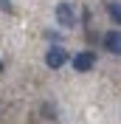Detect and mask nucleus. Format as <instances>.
I'll use <instances>...</instances> for the list:
<instances>
[{"mask_svg": "<svg viewBox=\"0 0 121 124\" xmlns=\"http://www.w3.org/2000/svg\"><path fill=\"white\" fill-rule=\"evenodd\" d=\"M0 73H3V62H0Z\"/></svg>", "mask_w": 121, "mask_h": 124, "instance_id": "nucleus-6", "label": "nucleus"}, {"mask_svg": "<svg viewBox=\"0 0 121 124\" xmlns=\"http://www.w3.org/2000/svg\"><path fill=\"white\" fill-rule=\"evenodd\" d=\"M56 20H59L62 28H70V25H76V11L70 3H59L56 6Z\"/></svg>", "mask_w": 121, "mask_h": 124, "instance_id": "nucleus-3", "label": "nucleus"}, {"mask_svg": "<svg viewBox=\"0 0 121 124\" xmlns=\"http://www.w3.org/2000/svg\"><path fill=\"white\" fill-rule=\"evenodd\" d=\"M107 14L115 25H121V3H107Z\"/></svg>", "mask_w": 121, "mask_h": 124, "instance_id": "nucleus-5", "label": "nucleus"}, {"mask_svg": "<svg viewBox=\"0 0 121 124\" xmlns=\"http://www.w3.org/2000/svg\"><path fill=\"white\" fill-rule=\"evenodd\" d=\"M65 62H68V51H65V48H59V45L48 48V54H45V65H48V68L56 70V68H62Z\"/></svg>", "mask_w": 121, "mask_h": 124, "instance_id": "nucleus-2", "label": "nucleus"}, {"mask_svg": "<svg viewBox=\"0 0 121 124\" xmlns=\"http://www.w3.org/2000/svg\"><path fill=\"white\" fill-rule=\"evenodd\" d=\"M104 48L110 51V54H121V31H107L104 34Z\"/></svg>", "mask_w": 121, "mask_h": 124, "instance_id": "nucleus-4", "label": "nucleus"}, {"mask_svg": "<svg viewBox=\"0 0 121 124\" xmlns=\"http://www.w3.org/2000/svg\"><path fill=\"white\" fill-rule=\"evenodd\" d=\"M93 65H96V54L93 51H79L73 56V70L76 73H87V70H93Z\"/></svg>", "mask_w": 121, "mask_h": 124, "instance_id": "nucleus-1", "label": "nucleus"}]
</instances>
